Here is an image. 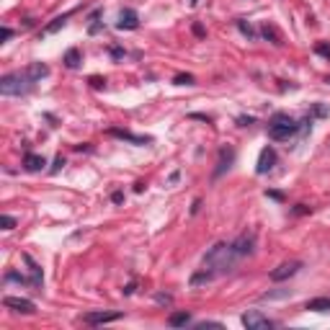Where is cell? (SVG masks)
Returning <instances> with one entry per match:
<instances>
[{"instance_id": "6da1fadb", "label": "cell", "mask_w": 330, "mask_h": 330, "mask_svg": "<svg viewBox=\"0 0 330 330\" xmlns=\"http://www.w3.org/2000/svg\"><path fill=\"white\" fill-rule=\"evenodd\" d=\"M47 75H49V67L44 62H31L29 67H24V70L8 73V75L0 77V93L3 96H26Z\"/></svg>"}, {"instance_id": "7a4b0ae2", "label": "cell", "mask_w": 330, "mask_h": 330, "mask_svg": "<svg viewBox=\"0 0 330 330\" xmlns=\"http://www.w3.org/2000/svg\"><path fill=\"white\" fill-rule=\"evenodd\" d=\"M237 258L240 256L232 250V243H217V245H212L207 250V256H204V268L217 279V276L230 274V271L235 268V263H237Z\"/></svg>"}, {"instance_id": "3957f363", "label": "cell", "mask_w": 330, "mask_h": 330, "mask_svg": "<svg viewBox=\"0 0 330 330\" xmlns=\"http://www.w3.org/2000/svg\"><path fill=\"white\" fill-rule=\"evenodd\" d=\"M297 132H299V124L294 121L289 113H276V116L271 119V124H268V137L274 142H287Z\"/></svg>"}, {"instance_id": "277c9868", "label": "cell", "mask_w": 330, "mask_h": 330, "mask_svg": "<svg viewBox=\"0 0 330 330\" xmlns=\"http://www.w3.org/2000/svg\"><path fill=\"white\" fill-rule=\"evenodd\" d=\"M243 325L248 328V330H268V328H274V323L268 320L266 315H260L258 310H250V312H245L243 317Z\"/></svg>"}, {"instance_id": "5b68a950", "label": "cell", "mask_w": 330, "mask_h": 330, "mask_svg": "<svg viewBox=\"0 0 330 330\" xmlns=\"http://www.w3.org/2000/svg\"><path fill=\"white\" fill-rule=\"evenodd\" d=\"M253 248H256V235L253 232H243V235H237L235 240H232V250L237 256H250L253 253Z\"/></svg>"}, {"instance_id": "8992f818", "label": "cell", "mask_w": 330, "mask_h": 330, "mask_svg": "<svg viewBox=\"0 0 330 330\" xmlns=\"http://www.w3.org/2000/svg\"><path fill=\"white\" fill-rule=\"evenodd\" d=\"M274 165H276V150L274 147H263L260 155H258V163H256V173L263 176L268 170H274Z\"/></svg>"}, {"instance_id": "52a82bcc", "label": "cell", "mask_w": 330, "mask_h": 330, "mask_svg": "<svg viewBox=\"0 0 330 330\" xmlns=\"http://www.w3.org/2000/svg\"><path fill=\"white\" fill-rule=\"evenodd\" d=\"M299 268H302V260H287V263H281L279 268L271 271V281H287L297 274Z\"/></svg>"}, {"instance_id": "ba28073f", "label": "cell", "mask_w": 330, "mask_h": 330, "mask_svg": "<svg viewBox=\"0 0 330 330\" xmlns=\"http://www.w3.org/2000/svg\"><path fill=\"white\" fill-rule=\"evenodd\" d=\"M24 260H26V266H29V287L41 289V284H44V271H41V266H39L29 253H24Z\"/></svg>"}, {"instance_id": "9c48e42d", "label": "cell", "mask_w": 330, "mask_h": 330, "mask_svg": "<svg viewBox=\"0 0 330 330\" xmlns=\"http://www.w3.org/2000/svg\"><path fill=\"white\" fill-rule=\"evenodd\" d=\"M140 26V13L134 8H124L121 13H119V24H116V29L119 31H134Z\"/></svg>"}, {"instance_id": "30bf717a", "label": "cell", "mask_w": 330, "mask_h": 330, "mask_svg": "<svg viewBox=\"0 0 330 330\" xmlns=\"http://www.w3.org/2000/svg\"><path fill=\"white\" fill-rule=\"evenodd\" d=\"M3 304L10 307V310H16L21 315H34L37 312V304L31 299H24V297H3Z\"/></svg>"}, {"instance_id": "8fae6325", "label": "cell", "mask_w": 330, "mask_h": 330, "mask_svg": "<svg viewBox=\"0 0 330 330\" xmlns=\"http://www.w3.org/2000/svg\"><path fill=\"white\" fill-rule=\"evenodd\" d=\"M80 320L85 325H106L113 320H121V312H85Z\"/></svg>"}, {"instance_id": "7c38bea8", "label": "cell", "mask_w": 330, "mask_h": 330, "mask_svg": "<svg viewBox=\"0 0 330 330\" xmlns=\"http://www.w3.org/2000/svg\"><path fill=\"white\" fill-rule=\"evenodd\" d=\"M235 163V150L232 147H222L217 155V168H214V178H220L224 170H230V165Z\"/></svg>"}, {"instance_id": "4fadbf2b", "label": "cell", "mask_w": 330, "mask_h": 330, "mask_svg": "<svg viewBox=\"0 0 330 330\" xmlns=\"http://www.w3.org/2000/svg\"><path fill=\"white\" fill-rule=\"evenodd\" d=\"M106 134H109V137H116V140H127V142H132V145H150V142H152V137H142V134H132L129 129H109Z\"/></svg>"}, {"instance_id": "5bb4252c", "label": "cell", "mask_w": 330, "mask_h": 330, "mask_svg": "<svg viewBox=\"0 0 330 330\" xmlns=\"http://www.w3.org/2000/svg\"><path fill=\"white\" fill-rule=\"evenodd\" d=\"M44 165H47V160H44V155H37V152H29L24 157V168L31 170V173H37V170H41Z\"/></svg>"}, {"instance_id": "9a60e30c", "label": "cell", "mask_w": 330, "mask_h": 330, "mask_svg": "<svg viewBox=\"0 0 330 330\" xmlns=\"http://www.w3.org/2000/svg\"><path fill=\"white\" fill-rule=\"evenodd\" d=\"M304 310H312V312H330V297H315L304 304Z\"/></svg>"}, {"instance_id": "2e32d148", "label": "cell", "mask_w": 330, "mask_h": 330, "mask_svg": "<svg viewBox=\"0 0 330 330\" xmlns=\"http://www.w3.org/2000/svg\"><path fill=\"white\" fill-rule=\"evenodd\" d=\"M70 13H73V10H70ZM70 13H65V16H57V18L52 21V24H49V26H44V29H41V37H49V34H57L60 29H65V24H67V18H70Z\"/></svg>"}, {"instance_id": "e0dca14e", "label": "cell", "mask_w": 330, "mask_h": 330, "mask_svg": "<svg viewBox=\"0 0 330 330\" xmlns=\"http://www.w3.org/2000/svg\"><path fill=\"white\" fill-rule=\"evenodd\" d=\"M62 62H65V67H70V70L80 67V49H77V47L67 49V52H65V57H62Z\"/></svg>"}, {"instance_id": "ac0fdd59", "label": "cell", "mask_w": 330, "mask_h": 330, "mask_svg": "<svg viewBox=\"0 0 330 330\" xmlns=\"http://www.w3.org/2000/svg\"><path fill=\"white\" fill-rule=\"evenodd\" d=\"M188 323H191V315H188L186 310H183V312H173V315L168 317V325H170V328H186Z\"/></svg>"}, {"instance_id": "d6986e66", "label": "cell", "mask_w": 330, "mask_h": 330, "mask_svg": "<svg viewBox=\"0 0 330 330\" xmlns=\"http://www.w3.org/2000/svg\"><path fill=\"white\" fill-rule=\"evenodd\" d=\"M260 34H263V37H266V39H271V41H274V44H276V47H281V44H284V39H281V34L276 31V26H271V24H263V26H260Z\"/></svg>"}, {"instance_id": "ffe728a7", "label": "cell", "mask_w": 330, "mask_h": 330, "mask_svg": "<svg viewBox=\"0 0 330 330\" xmlns=\"http://www.w3.org/2000/svg\"><path fill=\"white\" fill-rule=\"evenodd\" d=\"M237 29H240V34H243V37H248V39H256V37H258V34H256V29L250 26L245 18H237Z\"/></svg>"}, {"instance_id": "44dd1931", "label": "cell", "mask_w": 330, "mask_h": 330, "mask_svg": "<svg viewBox=\"0 0 330 330\" xmlns=\"http://www.w3.org/2000/svg\"><path fill=\"white\" fill-rule=\"evenodd\" d=\"M212 279H214V276L209 274L207 268H204V271H199V274H193V276H191V287H199V284H209Z\"/></svg>"}, {"instance_id": "7402d4cb", "label": "cell", "mask_w": 330, "mask_h": 330, "mask_svg": "<svg viewBox=\"0 0 330 330\" xmlns=\"http://www.w3.org/2000/svg\"><path fill=\"white\" fill-rule=\"evenodd\" d=\"M173 83H176V85H193V75H188V73H178V75L173 77Z\"/></svg>"}, {"instance_id": "603a6c76", "label": "cell", "mask_w": 330, "mask_h": 330, "mask_svg": "<svg viewBox=\"0 0 330 330\" xmlns=\"http://www.w3.org/2000/svg\"><path fill=\"white\" fill-rule=\"evenodd\" d=\"M315 54L325 57V60L330 62V44H325V41H317V44H315Z\"/></svg>"}, {"instance_id": "cb8c5ba5", "label": "cell", "mask_w": 330, "mask_h": 330, "mask_svg": "<svg viewBox=\"0 0 330 330\" xmlns=\"http://www.w3.org/2000/svg\"><path fill=\"white\" fill-rule=\"evenodd\" d=\"M0 224H3V230H13V227H16V217L3 214V217H0Z\"/></svg>"}, {"instance_id": "d4e9b609", "label": "cell", "mask_w": 330, "mask_h": 330, "mask_svg": "<svg viewBox=\"0 0 330 330\" xmlns=\"http://www.w3.org/2000/svg\"><path fill=\"white\" fill-rule=\"evenodd\" d=\"M90 85H93V88H106V77L93 75V77H90Z\"/></svg>"}, {"instance_id": "484cf974", "label": "cell", "mask_w": 330, "mask_h": 330, "mask_svg": "<svg viewBox=\"0 0 330 330\" xmlns=\"http://www.w3.org/2000/svg\"><path fill=\"white\" fill-rule=\"evenodd\" d=\"M155 302L157 304H170V302H173V297H170V294H155Z\"/></svg>"}, {"instance_id": "4316f807", "label": "cell", "mask_w": 330, "mask_h": 330, "mask_svg": "<svg viewBox=\"0 0 330 330\" xmlns=\"http://www.w3.org/2000/svg\"><path fill=\"white\" fill-rule=\"evenodd\" d=\"M10 37H13V29H8V26L0 29V41H8Z\"/></svg>"}, {"instance_id": "83f0119b", "label": "cell", "mask_w": 330, "mask_h": 330, "mask_svg": "<svg viewBox=\"0 0 330 330\" xmlns=\"http://www.w3.org/2000/svg\"><path fill=\"white\" fill-rule=\"evenodd\" d=\"M191 31H193V37H199V39L207 37V31H204V26H201V24H193V29H191Z\"/></svg>"}, {"instance_id": "f1b7e54d", "label": "cell", "mask_w": 330, "mask_h": 330, "mask_svg": "<svg viewBox=\"0 0 330 330\" xmlns=\"http://www.w3.org/2000/svg\"><path fill=\"white\" fill-rule=\"evenodd\" d=\"M60 168H65V157H62V155L54 160V165H52V173H60Z\"/></svg>"}, {"instance_id": "f546056e", "label": "cell", "mask_w": 330, "mask_h": 330, "mask_svg": "<svg viewBox=\"0 0 330 330\" xmlns=\"http://www.w3.org/2000/svg\"><path fill=\"white\" fill-rule=\"evenodd\" d=\"M266 196L268 199H276V201H284V193H279V191H266Z\"/></svg>"}, {"instance_id": "4dcf8cb0", "label": "cell", "mask_w": 330, "mask_h": 330, "mask_svg": "<svg viewBox=\"0 0 330 330\" xmlns=\"http://www.w3.org/2000/svg\"><path fill=\"white\" fill-rule=\"evenodd\" d=\"M111 201H113V204H121V201H124V193H121V191H113V193H111Z\"/></svg>"}, {"instance_id": "1f68e13d", "label": "cell", "mask_w": 330, "mask_h": 330, "mask_svg": "<svg viewBox=\"0 0 330 330\" xmlns=\"http://www.w3.org/2000/svg\"><path fill=\"white\" fill-rule=\"evenodd\" d=\"M237 121H240V127H250V124H253L256 119H253V116H240Z\"/></svg>"}, {"instance_id": "d6a6232c", "label": "cell", "mask_w": 330, "mask_h": 330, "mask_svg": "<svg viewBox=\"0 0 330 330\" xmlns=\"http://www.w3.org/2000/svg\"><path fill=\"white\" fill-rule=\"evenodd\" d=\"M292 212H294V214H307V212H310V207H304V204H297V207H294Z\"/></svg>"}, {"instance_id": "836d02e7", "label": "cell", "mask_w": 330, "mask_h": 330, "mask_svg": "<svg viewBox=\"0 0 330 330\" xmlns=\"http://www.w3.org/2000/svg\"><path fill=\"white\" fill-rule=\"evenodd\" d=\"M188 119H201V121H207V124L212 121V119L207 116V113H191V116H188Z\"/></svg>"}, {"instance_id": "e575fe53", "label": "cell", "mask_w": 330, "mask_h": 330, "mask_svg": "<svg viewBox=\"0 0 330 330\" xmlns=\"http://www.w3.org/2000/svg\"><path fill=\"white\" fill-rule=\"evenodd\" d=\"M325 113H328V111H325V106H320V104L315 106V116H325Z\"/></svg>"}, {"instance_id": "d590c367", "label": "cell", "mask_w": 330, "mask_h": 330, "mask_svg": "<svg viewBox=\"0 0 330 330\" xmlns=\"http://www.w3.org/2000/svg\"><path fill=\"white\" fill-rule=\"evenodd\" d=\"M121 54H124V49H119V47H113V49H111V57H113V60H119Z\"/></svg>"}, {"instance_id": "8d00e7d4", "label": "cell", "mask_w": 330, "mask_h": 330, "mask_svg": "<svg viewBox=\"0 0 330 330\" xmlns=\"http://www.w3.org/2000/svg\"><path fill=\"white\" fill-rule=\"evenodd\" d=\"M201 209V199H196V201H193V207H191V214H196Z\"/></svg>"}, {"instance_id": "74e56055", "label": "cell", "mask_w": 330, "mask_h": 330, "mask_svg": "<svg viewBox=\"0 0 330 330\" xmlns=\"http://www.w3.org/2000/svg\"><path fill=\"white\" fill-rule=\"evenodd\" d=\"M134 287H137L134 281H132V284H127V287H124V294H132V292H134Z\"/></svg>"}, {"instance_id": "f35d334b", "label": "cell", "mask_w": 330, "mask_h": 330, "mask_svg": "<svg viewBox=\"0 0 330 330\" xmlns=\"http://www.w3.org/2000/svg\"><path fill=\"white\" fill-rule=\"evenodd\" d=\"M188 3H191V5H196V3H199V0H188Z\"/></svg>"}]
</instances>
